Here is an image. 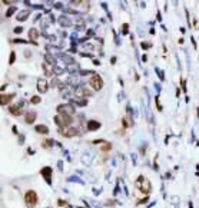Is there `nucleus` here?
I'll list each match as a JSON object with an SVG mask.
<instances>
[{"label":"nucleus","instance_id":"obj_1","mask_svg":"<svg viewBox=\"0 0 199 208\" xmlns=\"http://www.w3.org/2000/svg\"><path fill=\"white\" fill-rule=\"evenodd\" d=\"M135 185H136V188L140 191V192H143V194H149L150 190H152V184H150V181L148 178H145L143 175H140L138 179H136V182H135Z\"/></svg>","mask_w":199,"mask_h":208},{"label":"nucleus","instance_id":"obj_2","mask_svg":"<svg viewBox=\"0 0 199 208\" xmlns=\"http://www.w3.org/2000/svg\"><path fill=\"white\" fill-rule=\"evenodd\" d=\"M54 123H56L60 129H67V128L73 123V118L69 116V115H62V113H59V115L54 116Z\"/></svg>","mask_w":199,"mask_h":208},{"label":"nucleus","instance_id":"obj_3","mask_svg":"<svg viewBox=\"0 0 199 208\" xmlns=\"http://www.w3.org/2000/svg\"><path fill=\"white\" fill-rule=\"evenodd\" d=\"M24 202H26V205H29V207H36V204L39 202L37 194H36L34 191L29 190L26 194H24Z\"/></svg>","mask_w":199,"mask_h":208},{"label":"nucleus","instance_id":"obj_4","mask_svg":"<svg viewBox=\"0 0 199 208\" xmlns=\"http://www.w3.org/2000/svg\"><path fill=\"white\" fill-rule=\"evenodd\" d=\"M89 83H90V86L93 88L95 90H100V89L103 88V79L100 78L98 73H95V75H93V76L90 78Z\"/></svg>","mask_w":199,"mask_h":208},{"label":"nucleus","instance_id":"obj_5","mask_svg":"<svg viewBox=\"0 0 199 208\" xmlns=\"http://www.w3.org/2000/svg\"><path fill=\"white\" fill-rule=\"evenodd\" d=\"M75 108L72 106V105L69 104H65V105H59L57 106V112L59 113H62V115H69V116H72L73 113H75Z\"/></svg>","mask_w":199,"mask_h":208},{"label":"nucleus","instance_id":"obj_6","mask_svg":"<svg viewBox=\"0 0 199 208\" xmlns=\"http://www.w3.org/2000/svg\"><path fill=\"white\" fill-rule=\"evenodd\" d=\"M22 106H23V102H19V104H16V105H12V106L9 108V111H10L12 115L20 116V115H22Z\"/></svg>","mask_w":199,"mask_h":208},{"label":"nucleus","instance_id":"obj_7","mask_svg":"<svg viewBox=\"0 0 199 208\" xmlns=\"http://www.w3.org/2000/svg\"><path fill=\"white\" fill-rule=\"evenodd\" d=\"M13 98H15V93H3V95L0 96V104L1 105L10 104V102L13 101Z\"/></svg>","mask_w":199,"mask_h":208},{"label":"nucleus","instance_id":"obj_8","mask_svg":"<svg viewBox=\"0 0 199 208\" xmlns=\"http://www.w3.org/2000/svg\"><path fill=\"white\" fill-rule=\"evenodd\" d=\"M60 134L63 137H67V138H72L78 134V129L76 128H67V129H60Z\"/></svg>","mask_w":199,"mask_h":208},{"label":"nucleus","instance_id":"obj_9","mask_svg":"<svg viewBox=\"0 0 199 208\" xmlns=\"http://www.w3.org/2000/svg\"><path fill=\"white\" fill-rule=\"evenodd\" d=\"M37 89H39L40 93H45L47 90V82L45 79H39L37 81Z\"/></svg>","mask_w":199,"mask_h":208},{"label":"nucleus","instance_id":"obj_10","mask_svg":"<svg viewBox=\"0 0 199 208\" xmlns=\"http://www.w3.org/2000/svg\"><path fill=\"white\" fill-rule=\"evenodd\" d=\"M34 119H36V112L29 111V112L24 113V121H26V123H33Z\"/></svg>","mask_w":199,"mask_h":208},{"label":"nucleus","instance_id":"obj_11","mask_svg":"<svg viewBox=\"0 0 199 208\" xmlns=\"http://www.w3.org/2000/svg\"><path fill=\"white\" fill-rule=\"evenodd\" d=\"M42 175H43V178H46L47 184H52V179H50V175H52V168H49V167L43 168V169H42Z\"/></svg>","mask_w":199,"mask_h":208},{"label":"nucleus","instance_id":"obj_12","mask_svg":"<svg viewBox=\"0 0 199 208\" xmlns=\"http://www.w3.org/2000/svg\"><path fill=\"white\" fill-rule=\"evenodd\" d=\"M99 128H100V123H99V122L92 121V119L87 122V129H89V131H98Z\"/></svg>","mask_w":199,"mask_h":208},{"label":"nucleus","instance_id":"obj_13","mask_svg":"<svg viewBox=\"0 0 199 208\" xmlns=\"http://www.w3.org/2000/svg\"><path fill=\"white\" fill-rule=\"evenodd\" d=\"M34 131H36L37 134H45V135H46V134L49 132V128H47L46 125H36V126H34Z\"/></svg>","mask_w":199,"mask_h":208},{"label":"nucleus","instance_id":"obj_14","mask_svg":"<svg viewBox=\"0 0 199 208\" xmlns=\"http://www.w3.org/2000/svg\"><path fill=\"white\" fill-rule=\"evenodd\" d=\"M43 69L46 70V75H47V76H52V75L54 73V69H53V66H52V65H49V63H46V62L43 63Z\"/></svg>","mask_w":199,"mask_h":208},{"label":"nucleus","instance_id":"obj_15","mask_svg":"<svg viewBox=\"0 0 199 208\" xmlns=\"http://www.w3.org/2000/svg\"><path fill=\"white\" fill-rule=\"evenodd\" d=\"M76 95H79V96H90V92H89L87 89L78 88V89H76Z\"/></svg>","mask_w":199,"mask_h":208},{"label":"nucleus","instance_id":"obj_16","mask_svg":"<svg viewBox=\"0 0 199 208\" xmlns=\"http://www.w3.org/2000/svg\"><path fill=\"white\" fill-rule=\"evenodd\" d=\"M29 37L32 39V42H33V40H36V39L39 37V32H37L36 29H30V32H29Z\"/></svg>","mask_w":199,"mask_h":208},{"label":"nucleus","instance_id":"obj_17","mask_svg":"<svg viewBox=\"0 0 199 208\" xmlns=\"http://www.w3.org/2000/svg\"><path fill=\"white\" fill-rule=\"evenodd\" d=\"M29 10H24V12H20L19 13V16H17V20H26L27 19V16H29Z\"/></svg>","mask_w":199,"mask_h":208},{"label":"nucleus","instance_id":"obj_18","mask_svg":"<svg viewBox=\"0 0 199 208\" xmlns=\"http://www.w3.org/2000/svg\"><path fill=\"white\" fill-rule=\"evenodd\" d=\"M43 148H52L53 146V139H45L43 144H42Z\"/></svg>","mask_w":199,"mask_h":208},{"label":"nucleus","instance_id":"obj_19","mask_svg":"<svg viewBox=\"0 0 199 208\" xmlns=\"http://www.w3.org/2000/svg\"><path fill=\"white\" fill-rule=\"evenodd\" d=\"M110 148H112V145H110L109 142H106V144H105V145L102 146V152H108V151H109Z\"/></svg>","mask_w":199,"mask_h":208},{"label":"nucleus","instance_id":"obj_20","mask_svg":"<svg viewBox=\"0 0 199 208\" xmlns=\"http://www.w3.org/2000/svg\"><path fill=\"white\" fill-rule=\"evenodd\" d=\"M40 102V98L39 96H34V98H32V104H39Z\"/></svg>","mask_w":199,"mask_h":208},{"label":"nucleus","instance_id":"obj_21","mask_svg":"<svg viewBox=\"0 0 199 208\" xmlns=\"http://www.w3.org/2000/svg\"><path fill=\"white\" fill-rule=\"evenodd\" d=\"M15 57H16V55H15V52H12V55H10V63H15Z\"/></svg>","mask_w":199,"mask_h":208},{"label":"nucleus","instance_id":"obj_22","mask_svg":"<svg viewBox=\"0 0 199 208\" xmlns=\"http://www.w3.org/2000/svg\"><path fill=\"white\" fill-rule=\"evenodd\" d=\"M122 27H123V29H122V32H123V33H125V35H126V33H128V30H129V29H128V27H129V26H128V25H123V26H122Z\"/></svg>","mask_w":199,"mask_h":208},{"label":"nucleus","instance_id":"obj_23","mask_svg":"<svg viewBox=\"0 0 199 208\" xmlns=\"http://www.w3.org/2000/svg\"><path fill=\"white\" fill-rule=\"evenodd\" d=\"M105 142H106L105 139H95L93 141V144H105Z\"/></svg>","mask_w":199,"mask_h":208},{"label":"nucleus","instance_id":"obj_24","mask_svg":"<svg viewBox=\"0 0 199 208\" xmlns=\"http://www.w3.org/2000/svg\"><path fill=\"white\" fill-rule=\"evenodd\" d=\"M20 32H23V27H16L15 29V33H20Z\"/></svg>","mask_w":199,"mask_h":208},{"label":"nucleus","instance_id":"obj_25","mask_svg":"<svg viewBox=\"0 0 199 208\" xmlns=\"http://www.w3.org/2000/svg\"><path fill=\"white\" fill-rule=\"evenodd\" d=\"M148 200H149V198H142V200H140V201L138 202V205H139V204H143V202H146Z\"/></svg>","mask_w":199,"mask_h":208},{"label":"nucleus","instance_id":"obj_26","mask_svg":"<svg viewBox=\"0 0 199 208\" xmlns=\"http://www.w3.org/2000/svg\"><path fill=\"white\" fill-rule=\"evenodd\" d=\"M156 106H158L159 111H162V106H161V104H159V99H156Z\"/></svg>","mask_w":199,"mask_h":208},{"label":"nucleus","instance_id":"obj_27","mask_svg":"<svg viewBox=\"0 0 199 208\" xmlns=\"http://www.w3.org/2000/svg\"><path fill=\"white\" fill-rule=\"evenodd\" d=\"M13 12H15V9H13V7H12V9H10V10H9V12H7V16H10V15H12V13H13Z\"/></svg>","mask_w":199,"mask_h":208}]
</instances>
